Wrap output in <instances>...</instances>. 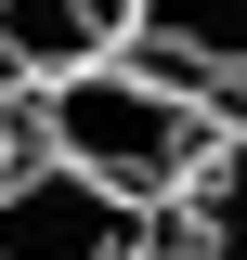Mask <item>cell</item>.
I'll return each instance as SVG.
<instances>
[{"instance_id": "cell-6", "label": "cell", "mask_w": 247, "mask_h": 260, "mask_svg": "<svg viewBox=\"0 0 247 260\" xmlns=\"http://www.w3.org/2000/svg\"><path fill=\"white\" fill-rule=\"evenodd\" d=\"M143 260H169V247H143Z\"/></svg>"}, {"instance_id": "cell-5", "label": "cell", "mask_w": 247, "mask_h": 260, "mask_svg": "<svg viewBox=\"0 0 247 260\" xmlns=\"http://www.w3.org/2000/svg\"><path fill=\"white\" fill-rule=\"evenodd\" d=\"M0 156H13V117H0Z\"/></svg>"}, {"instance_id": "cell-2", "label": "cell", "mask_w": 247, "mask_h": 260, "mask_svg": "<svg viewBox=\"0 0 247 260\" xmlns=\"http://www.w3.org/2000/svg\"><path fill=\"white\" fill-rule=\"evenodd\" d=\"M156 247V208L104 195L91 169L65 156H0V260H143Z\"/></svg>"}, {"instance_id": "cell-1", "label": "cell", "mask_w": 247, "mask_h": 260, "mask_svg": "<svg viewBox=\"0 0 247 260\" xmlns=\"http://www.w3.org/2000/svg\"><path fill=\"white\" fill-rule=\"evenodd\" d=\"M208 130H221L208 104L169 91V78H143L130 52L78 65V78H39V104H26V143L39 156L91 169V182L130 195V208H169V195L195 182V156H208Z\"/></svg>"}, {"instance_id": "cell-4", "label": "cell", "mask_w": 247, "mask_h": 260, "mask_svg": "<svg viewBox=\"0 0 247 260\" xmlns=\"http://www.w3.org/2000/svg\"><path fill=\"white\" fill-rule=\"evenodd\" d=\"M104 52H130V0H0V91L78 78Z\"/></svg>"}, {"instance_id": "cell-3", "label": "cell", "mask_w": 247, "mask_h": 260, "mask_svg": "<svg viewBox=\"0 0 247 260\" xmlns=\"http://www.w3.org/2000/svg\"><path fill=\"white\" fill-rule=\"evenodd\" d=\"M130 65L208 117H247V0H130Z\"/></svg>"}]
</instances>
